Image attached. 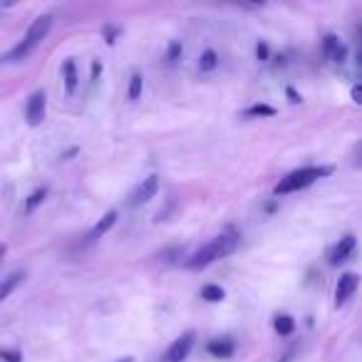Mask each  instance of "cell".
Here are the masks:
<instances>
[{"instance_id": "1", "label": "cell", "mask_w": 362, "mask_h": 362, "mask_svg": "<svg viewBox=\"0 0 362 362\" xmlns=\"http://www.w3.org/2000/svg\"><path fill=\"white\" fill-rule=\"evenodd\" d=\"M238 241H241V238H238V233H233V231L221 233V236H216V238H211L209 243H204L197 253H192V256L184 261V266H187L189 271H202V268L216 263L218 258H226L228 253L236 251Z\"/></svg>"}, {"instance_id": "2", "label": "cell", "mask_w": 362, "mask_h": 362, "mask_svg": "<svg viewBox=\"0 0 362 362\" xmlns=\"http://www.w3.org/2000/svg\"><path fill=\"white\" fill-rule=\"evenodd\" d=\"M52 30V16H37L35 21L30 23V28H28V33L21 37V42H18L16 47H13L11 52H8L6 60L8 62H23L28 60V57L33 55V52L40 47V42L45 40L47 35H50Z\"/></svg>"}, {"instance_id": "3", "label": "cell", "mask_w": 362, "mask_h": 362, "mask_svg": "<svg viewBox=\"0 0 362 362\" xmlns=\"http://www.w3.org/2000/svg\"><path fill=\"white\" fill-rule=\"evenodd\" d=\"M330 174H332V166H303V169H296L283 176L276 184V189H273V194H276V197H286V194L300 192V189H308L310 184H315L317 179L330 176Z\"/></svg>"}, {"instance_id": "4", "label": "cell", "mask_w": 362, "mask_h": 362, "mask_svg": "<svg viewBox=\"0 0 362 362\" xmlns=\"http://www.w3.org/2000/svg\"><path fill=\"white\" fill-rule=\"evenodd\" d=\"M194 342H197V335H194V332H184V335H179L174 342H171V347L166 350V355L161 357V362H184L189 357V352H192Z\"/></svg>"}, {"instance_id": "5", "label": "cell", "mask_w": 362, "mask_h": 362, "mask_svg": "<svg viewBox=\"0 0 362 362\" xmlns=\"http://www.w3.org/2000/svg\"><path fill=\"white\" fill-rule=\"evenodd\" d=\"M45 110H47V97L42 90H35L30 97H28L25 105V119L30 127H40L42 119H45Z\"/></svg>"}, {"instance_id": "6", "label": "cell", "mask_w": 362, "mask_h": 362, "mask_svg": "<svg viewBox=\"0 0 362 362\" xmlns=\"http://www.w3.org/2000/svg\"><path fill=\"white\" fill-rule=\"evenodd\" d=\"M357 286H360V278H357V273H342L340 281H337V286H335V305L337 308L345 305V303L355 296Z\"/></svg>"}, {"instance_id": "7", "label": "cell", "mask_w": 362, "mask_h": 362, "mask_svg": "<svg viewBox=\"0 0 362 362\" xmlns=\"http://www.w3.org/2000/svg\"><path fill=\"white\" fill-rule=\"evenodd\" d=\"M156 192H159V176H156V174L146 176V179L141 181L139 187H136V192L132 194L129 206H141V204L151 202V199L156 197Z\"/></svg>"}, {"instance_id": "8", "label": "cell", "mask_w": 362, "mask_h": 362, "mask_svg": "<svg viewBox=\"0 0 362 362\" xmlns=\"http://www.w3.org/2000/svg\"><path fill=\"white\" fill-rule=\"evenodd\" d=\"M352 251H355V236H345L335 248H332L330 263H332V266H340V263H345L347 258L352 256Z\"/></svg>"}, {"instance_id": "9", "label": "cell", "mask_w": 362, "mask_h": 362, "mask_svg": "<svg viewBox=\"0 0 362 362\" xmlns=\"http://www.w3.org/2000/svg\"><path fill=\"white\" fill-rule=\"evenodd\" d=\"M206 350L211 352L214 357H231L236 352V342L231 337H218V340H211L206 345Z\"/></svg>"}, {"instance_id": "10", "label": "cell", "mask_w": 362, "mask_h": 362, "mask_svg": "<svg viewBox=\"0 0 362 362\" xmlns=\"http://www.w3.org/2000/svg\"><path fill=\"white\" fill-rule=\"evenodd\" d=\"M23 273L18 271V273H11V276H6L3 281H0V303L6 300V298H11L13 296V291H16L18 286L23 283Z\"/></svg>"}, {"instance_id": "11", "label": "cell", "mask_w": 362, "mask_h": 362, "mask_svg": "<svg viewBox=\"0 0 362 362\" xmlns=\"http://www.w3.org/2000/svg\"><path fill=\"white\" fill-rule=\"evenodd\" d=\"M115 221H117V211H107L105 216L97 221V226L92 228V233H90V241H97V238H102L107 231H110L112 226H115Z\"/></svg>"}, {"instance_id": "12", "label": "cell", "mask_w": 362, "mask_h": 362, "mask_svg": "<svg viewBox=\"0 0 362 362\" xmlns=\"http://www.w3.org/2000/svg\"><path fill=\"white\" fill-rule=\"evenodd\" d=\"M62 77H65V87L67 92H75L77 90V62L72 60V57H67L65 62H62Z\"/></svg>"}, {"instance_id": "13", "label": "cell", "mask_w": 362, "mask_h": 362, "mask_svg": "<svg viewBox=\"0 0 362 362\" xmlns=\"http://www.w3.org/2000/svg\"><path fill=\"white\" fill-rule=\"evenodd\" d=\"M273 330H276L281 337L293 335V332H296V320H293L291 315H276V320H273Z\"/></svg>"}, {"instance_id": "14", "label": "cell", "mask_w": 362, "mask_h": 362, "mask_svg": "<svg viewBox=\"0 0 362 362\" xmlns=\"http://www.w3.org/2000/svg\"><path fill=\"white\" fill-rule=\"evenodd\" d=\"M202 296H204V300H209V303H218V300H223V298H226V293H223L221 286H214V283H209V286L202 288Z\"/></svg>"}, {"instance_id": "15", "label": "cell", "mask_w": 362, "mask_h": 362, "mask_svg": "<svg viewBox=\"0 0 362 362\" xmlns=\"http://www.w3.org/2000/svg\"><path fill=\"white\" fill-rule=\"evenodd\" d=\"M45 199H47V189H37V192L30 194V199L25 202V209H23V214H33L42 202H45Z\"/></svg>"}, {"instance_id": "16", "label": "cell", "mask_w": 362, "mask_h": 362, "mask_svg": "<svg viewBox=\"0 0 362 362\" xmlns=\"http://www.w3.org/2000/svg\"><path fill=\"white\" fill-rule=\"evenodd\" d=\"M199 67H202L204 72L216 70V67H218V55H216V50H204L202 60H199Z\"/></svg>"}, {"instance_id": "17", "label": "cell", "mask_w": 362, "mask_h": 362, "mask_svg": "<svg viewBox=\"0 0 362 362\" xmlns=\"http://www.w3.org/2000/svg\"><path fill=\"white\" fill-rule=\"evenodd\" d=\"M276 115V107H271V105H253V107H248L246 112H243V117H273Z\"/></svg>"}, {"instance_id": "18", "label": "cell", "mask_w": 362, "mask_h": 362, "mask_svg": "<svg viewBox=\"0 0 362 362\" xmlns=\"http://www.w3.org/2000/svg\"><path fill=\"white\" fill-rule=\"evenodd\" d=\"M141 87H144V77H141L139 72H134V75H132V80H129V92H127L132 102L141 97Z\"/></svg>"}, {"instance_id": "19", "label": "cell", "mask_w": 362, "mask_h": 362, "mask_svg": "<svg viewBox=\"0 0 362 362\" xmlns=\"http://www.w3.org/2000/svg\"><path fill=\"white\" fill-rule=\"evenodd\" d=\"M0 357H3L6 362H23V357H21V352H18V350H3V352H0Z\"/></svg>"}, {"instance_id": "20", "label": "cell", "mask_w": 362, "mask_h": 362, "mask_svg": "<svg viewBox=\"0 0 362 362\" xmlns=\"http://www.w3.org/2000/svg\"><path fill=\"white\" fill-rule=\"evenodd\" d=\"M332 60L335 62H345V57H347V50H345V45H337L335 47V52H332Z\"/></svg>"}, {"instance_id": "21", "label": "cell", "mask_w": 362, "mask_h": 362, "mask_svg": "<svg viewBox=\"0 0 362 362\" xmlns=\"http://www.w3.org/2000/svg\"><path fill=\"white\" fill-rule=\"evenodd\" d=\"M179 50H181L179 42H174V45L169 47V62H176V57H179Z\"/></svg>"}, {"instance_id": "22", "label": "cell", "mask_w": 362, "mask_h": 362, "mask_svg": "<svg viewBox=\"0 0 362 362\" xmlns=\"http://www.w3.org/2000/svg\"><path fill=\"white\" fill-rule=\"evenodd\" d=\"M258 60H268V45H263V42H258Z\"/></svg>"}, {"instance_id": "23", "label": "cell", "mask_w": 362, "mask_h": 362, "mask_svg": "<svg viewBox=\"0 0 362 362\" xmlns=\"http://www.w3.org/2000/svg\"><path fill=\"white\" fill-rule=\"evenodd\" d=\"M352 102H355V105H360V102H362V90H360V85L352 87Z\"/></svg>"}, {"instance_id": "24", "label": "cell", "mask_w": 362, "mask_h": 362, "mask_svg": "<svg viewBox=\"0 0 362 362\" xmlns=\"http://www.w3.org/2000/svg\"><path fill=\"white\" fill-rule=\"evenodd\" d=\"M6 253H8V246H6V243H0V263H3V258H6Z\"/></svg>"}, {"instance_id": "25", "label": "cell", "mask_w": 362, "mask_h": 362, "mask_svg": "<svg viewBox=\"0 0 362 362\" xmlns=\"http://www.w3.org/2000/svg\"><path fill=\"white\" fill-rule=\"evenodd\" d=\"M100 70H102V65H100V62H95V65H92V77L100 75Z\"/></svg>"}, {"instance_id": "26", "label": "cell", "mask_w": 362, "mask_h": 362, "mask_svg": "<svg viewBox=\"0 0 362 362\" xmlns=\"http://www.w3.org/2000/svg\"><path fill=\"white\" fill-rule=\"evenodd\" d=\"M119 362H134V357H124V360H119Z\"/></svg>"}]
</instances>
